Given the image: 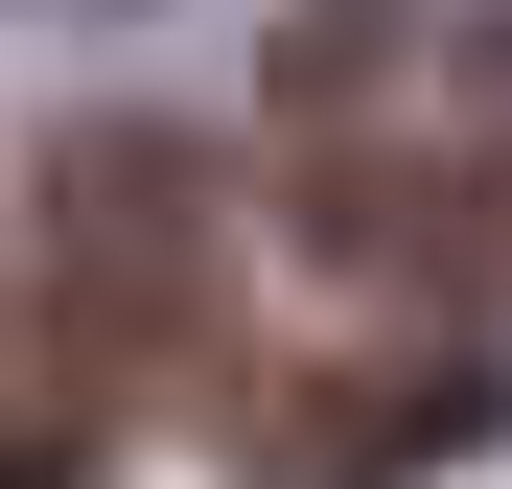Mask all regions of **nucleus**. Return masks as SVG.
Wrapping results in <instances>:
<instances>
[{"label":"nucleus","mask_w":512,"mask_h":489,"mask_svg":"<svg viewBox=\"0 0 512 489\" xmlns=\"http://www.w3.org/2000/svg\"><path fill=\"white\" fill-rule=\"evenodd\" d=\"M70 466H94V373H70L24 326V280H0V489H70Z\"/></svg>","instance_id":"obj_2"},{"label":"nucleus","mask_w":512,"mask_h":489,"mask_svg":"<svg viewBox=\"0 0 512 489\" xmlns=\"http://www.w3.org/2000/svg\"><path fill=\"white\" fill-rule=\"evenodd\" d=\"M210 280H233V163L210 140H163V117H94L47 163V350L70 373H163V350H210Z\"/></svg>","instance_id":"obj_1"}]
</instances>
